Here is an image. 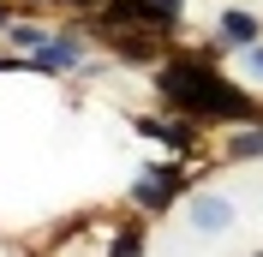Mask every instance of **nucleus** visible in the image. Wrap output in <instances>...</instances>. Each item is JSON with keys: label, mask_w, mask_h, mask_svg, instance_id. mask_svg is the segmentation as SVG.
Masks as SVG:
<instances>
[{"label": "nucleus", "mask_w": 263, "mask_h": 257, "mask_svg": "<svg viewBox=\"0 0 263 257\" xmlns=\"http://www.w3.org/2000/svg\"><path fill=\"white\" fill-rule=\"evenodd\" d=\"M162 90L180 102V108H192V114H239L246 108L239 90L221 84V78H210V72H162Z\"/></svg>", "instance_id": "obj_1"}, {"label": "nucleus", "mask_w": 263, "mask_h": 257, "mask_svg": "<svg viewBox=\"0 0 263 257\" xmlns=\"http://www.w3.org/2000/svg\"><path fill=\"white\" fill-rule=\"evenodd\" d=\"M185 215H192L197 233H228V227H233V204H228V197H215V192L192 197V209H185Z\"/></svg>", "instance_id": "obj_2"}, {"label": "nucleus", "mask_w": 263, "mask_h": 257, "mask_svg": "<svg viewBox=\"0 0 263 257\" xmlns=\"http://www.w3.org/2000/svg\"><path fill=\"white\" fill-rule=\"evenodd\" d=\"M36 66H48V72H72V66H84V42H72V36H48Z\"/></svg>", "instance_id": "obj_3"}, {"label": "nucleus", "mask_w": 263, "mask_h": 257, "mask_svg": "<svg viewBox=\"0 0 263 257\" xmlns=\"http://www.w3.org/2000/svg\"><path fill=\"white\" fill-rule=\"evenodd\" d=\"M221 36H228V42H246V48H251V36H257V18H251V12H228V18H221Z\"/></svg>", "instance_id": "obj_4"}, {"label": "nucleus", "mask_w": 263, "mask_h": 257, "mask_svg": "<svg viewBox=\"0 0 263 257\" xmlns=\"http://www.w3.org/2000/svg\"><path fill=\"white\" fill-rule=\"evenodd\" d=\"M138 204H144V209H162V204H167V174L138 179Z\"/></svg>", "instance_id": "obj_5"}, {"label": "nucleus", "mask_w": 263, "mask_h": 257, "mask_svg": "<svg viewBox=\"0 0 263 257\" xmlns=\"http://www.w3.org/2000/svg\"><path fill=\"white\" fill-rule=\"evenodd\" d=\"M228 150H233V156H239V161L263 156V132H233V138H228Z\"/></svg>", "instance_id": "obj_6"}, {"label": "nucleus", "mask_w": 263, "mask_h": 257, "mask_svg": "<svg viewBox=\"0 0 263 257\" xmlns=\"http://www.w3.org/2000/svg\"><path fill=\"white\" fill-rule=\"evenodd\" d=\"M12 42H18V48H42L48 30H36V24H12Z\"/></svg>", "instance_id": "obj_7"}, {"label": "nucleus", "mask_w": 263, "mask_h": 257, "mask_svg": "<svg viewBox=\"0 0 263 257\" xmlns=\"http://www.w3.org/2000/svg\"><path fill=\"white\" fill-rule=\"evenodd\" d=\"M138 245H144V240H138V233H126V240H120V245H114L108 257H138Z\"/></svg>", "instance_id": "obj_8"}, {"label": "nucleus", "mask_w": 263, "mask_h": 257, "mask_svg": "<svg viewBox=\"0 0 263 257\" xmlns=\"http://www.w3.org/2000/svg\"><path fill=\"white\" fill-rule=\"evenodd\" d=\"M246 66H251V72L263 78V48H246Z\"/></svg>", "instance_id": "obj_9"}, {"label": "nucleus", "mask_w": 263, "mask_h": 257, "mask_svg": "<svg viewBox=\"0 0 263 257\" xmlns=\"http://www.w3.org/2000/svg\"><path fill=\"white\" fill-rule=\"evenodd\" d=\"M0 24H6V12H0Z\"/></svg>", "instance_id": "obj_10"}]
</instances>
